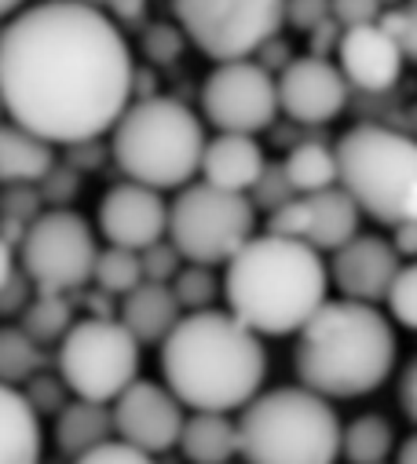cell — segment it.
<instances>
[{
    "label": "cell",
    "mask_w": 417,
    "mask_h": 464,
    "mask_svg": "<svg viewBox=\"0 0 417 464\" xmlns=\"http://www.w3.org/2000/svg\"><path fill=\"white\" fill-rule=\"evenodd\" d=\"M264 169L267 158L257 136H238V132H217L201 158V179L235 194H249L264 176Z\"/></svg>",
    "instance_id": "19"
},
{
    "label": "cell",
    "mask_w": 417,
    "mask_h": 464,
    "mask_svg": "<svg viewBox=\"0 0 417 464\" xmlns=\"http://www.w3.org/2000/svg\"><path fill=\"white\" fill-rule=\"evenodd\" d=\"M81 5H92V8H102V5H107V8H111V0H81Z\"/></svg>",
    "instance_id": "50"
},
{
    "label": "cell",
    "mask_w": 417,
    "mask_h": 464,
    "mask_svg": "<svg viewBox=\"0 0 417 464\" xmlns=\"http://www.w3.org/2000/svg\"><path fill=\"white\" fill-rule=\"evenodd\" d=\"M44 216V194L37 183H15L5 187L0 194V219H19V223H34Z\"/></svg>",
    "instance_id": "34"
},
{
    "label": "cell",
    "mask_w": 417,
    "mask_h": 464,
    "mask_svg": "<svg viewBox=\"0 0 417 464\" xmlns=\"http://www.w3.org/2000/svg\"><path fill=\"white\" fill-rule=\"evenodd\" d=\"M392 246H395L399 256H413V260H417V223L395 227V230H392Z\"/></svg>",
    "instance_id": "46"
},
{
    "label": "cell",
    "mask_w": 417,
    "mask_h": 464,
    "mask_svg": "<svg viewBox=\"0 0 417 464\" xmlns=\"http://www.w3.org/2000/svg\"><path fill=\"white\" fill-rule=\"evenodd\" d=\"M395 453V428L381 413H363L352 424H344V446L341 457L348 464H388Z\"/></svg>",
    "instance_id": "26"
},
{
    "label": "cell",
    "mask_w": 417,
    "mask_h": 464,
    "mask_svg": "<svg viewBox=\"0 0 417 464\" xmlns=\"http://www.w3.org/2000/svg\"><path fill=\"white\" fill-rule=\"evenodd\" d=\"M381 26L399 41L402 55H406L410 63H417V5L384 12V15H381Z\"/></svg>",
    "instance_id": "38"
},
{
    "label": "cell",
    "mask_w": 417,
    "mask_h": 464,
    "mask_svg": "<svg viewBox=\"0 0 417 464\" xmlns=\"http://www.w3.org/2000/svg\"><path fill=\"white\" fill-rule=\"evenodd\" d=\"M70 464H158V460H154V453H147L125 439H111V442L88 450L84 457H77Z\"/></svg>",
    "instance_id": "36"
},
{
    "label": "cell",
    "mask_w": 417,
    "mask_h": 464,
    "mask_svg": "<svg viewBox=\"0 0 417 464\" xmlns=\"http://www.w3.org/2000/svg\"><path fill=\"white\" fill-rule=\"evenodd\" d=\"M55 165V143L15 121H0V183L5 187L41 183Z\"/></svg>",
    "instance_id": "24"
},
{
    "label": "cell",
    "mask_w": 417,
    "mask_h": 464,
    "mask_svg": "<svg viewBox=\"0 0 417 464\" xmlns=\"http://www.w3.org/2000/svg\"><path fill=\"white\" fill-rule=\"evenodd\" d=\"M363 208L344 187H330L319 194H296L278 212L267 216V230L282 238H300L319 253H337L359 235Z\"/></svg>",
    "instance_id": "13"
},
{
    "label": "cell",
    "mask_w": 417,
    "mask_h": 464,
    "mask_svg": "<svg viewBox=\"0 0 417 464\" xmlns=\"http://www.w3.org/2000/svg\"><path fill=\"white\" fill-rule=\"evenodd\" d=\"M296 198V190H293V183H289V176H286V165H271L267 161V169H264V176L257 179V187L249 190V201L260 208V212H278L286 201H293Z\"/></svg>",
    "instance_id": "31"
},
{
    "label": "cell",
    "mask_w": 417,
    "mask_h": 464,
    "mask_svg": "<svg viewBox=\"0 0 417 464\" xmlns=\"http://www.w3.org/2000/svg\"><path fill=\"white\" fill-rule=\"evenodd\" d=\"M326 293L330 267L323 264V253L271 230L249 238L224 275L228 311H235L260 336L300 333L330 300Z\"/></svg>",
    "instance_id": "3"
},
{
    "label": "cell",
    "mask_w": 417,
    "mask_h": 464,
    "mask_svg": "<svg viewBox=\"0 0 417 464\" xmlns=\"http://www.w3.org/2000/svg\"><path fill=\"white\" fill-rule=\"evenodd\" d=\"M384 304H388L392 318L402 329H413L417 333V260L399 271V278H395V285H392V293H388Z\"/></svg>",
    "instance_id": "33"
},
{
    "label": "cell",
    "mask_w": 417,
    "mask_h": 464,
    "mask_svg": "<svg viewBox=\"0 0 417 464\" xmlns=\"http://www.w3.org/2000/svg\"><path fill=\"white\" fill-rule=\"evenodd\" d=\"M99 230L111 246L143 253L147 246L169 238V201L161 198V190L125 179L102 194Z\"/></svg>",
    "instance_id": "16"
},
{
    "label": "cell",
    "mask_w": 417,
    "mask_h": 464,
    "mask_svg": "<svg viewBox=\"0 0 417 464\" xmlns=\"http://www.w3.org/2000/svg\"><path fill=\"white\" fill-rule=\"evenodd\" d=\"M172 293H176L183 314L213 311L220 293H224V282L217 278V271L208 264H183V271L172 278Z\"/></svg>",
    "instance_id": "30"
},
{
    "label": "cell",
    "mask_w": 417,
    "mask_h": 464,
    "mask_svg": "<svg viewBox=\"0 0 417 464\" xmlns=\"http://www.w3.org/2000/svg\"><path fill=\"white\" fill-rule=\"evenodd\" d=\"M278 77L257 59L217 63L201 84V113L217 132L257 136L278 118Z\"/></svg>",
    "instance_id": "12"
},
{
    "label": "cell",
    "mask_w": 417,
    "mask_h": 464,
    "mask_svg": "<svg viewBox=\"0 0 417 464\" xmlns=\"http://www.w3.org/2000/svg\"><path fill=\"white\" fill-rule=\"evenodd\" d=\"M23 395L30 399V406H34L41 417H52V413L59 417V413L66 410V402H70L66 395H73V392L66 388L63 377H52V373L41 370L37 377H30V381L23 384Z\"/></svg>",
    "instance_id": "32"
},
{
    "label": "cell",
    "mask_w": 417,
    "mask_h": 464,
    "mask_svg": "<svg viewBox=\"0 0 417 464\" xmlns=\"http://www.w3.org/2000/svg\"><path fill=\"white\" fill-rule=\"evenodd\" d=\"M143 12H147V0H111V15H114V23L136 26V23H143Z\"/></svg>",
    "instance_id": "45"
},
{
    "label": "cell",
    "mask_w": 417,
    "mask_h": 464,
    "mask_svg": "<svg viewBox=\"0 0 417 464\" xmlns=\"http://www.w3.org/2000/svg\"><path fill=\"white\" fill-rule=\"evenodd\" d=\"M381 0H334V19L352 30V26H370L381 23Z\"/></svg>",
    "instance_id": "42"
},
{
    "label": "cell",
    "mask_w": 417,
    "mask_h": 464,
    "mask_svg": "<svg viewBox=\"0 0 417 464\" xmlns=\"http://www.w3.org/2000/svg\"><path fill=\"white\" fill-rule=\"evenodd\" d=\"M246 464H337L344 424L334 399L304 384L260 392L238 417Z\"/></svg>",
    "instance_id": "6"
},
{
    "label": "cell",
    "mask_w": 417,
    "mask_h": 464,
    "mask_svg": "<svg viewBox=\"0 0 417 464\" xmlns=\"http://www.w3.org/2000/svg\"><path fill=\"white\" fill-rule=\"evenodd\" d=\"M34 296H37V285H34V278L19 267V271L12 275V282L0 289V318H15V314H23V311L34 304Z\"/></svg>",
    "instance_id": "41"
},
{
    "label": "cell",
    "mask_w": 417,
    "mask_h": 464,
    "mask_svg": "<svg viewBox=\"0 0 417 464\" xmlns=\"http://www.w3.org/2000/svg\"><path fill=\"white\" fill-rule=\"evenodd\" d=\"M92 282H95V289L111 293V296H129L132 289H140L147 282L143 278V256L136 249H125V246L99 249Z\"/></svg>",
    "instance_id": "29"
},
{
    "label": "cell",
    "mask_w": 417,
    "mask_h": 464,
    "mask_svg": "<svg viewBox=\"0 0 417 464\" xmlns=\"http://www.w3.org/2000/svg\"><path fill=\"white\" fill-rule=\"evenodd\" d=\"M395 329L377 304L326 300L296 333V381L326 399H359L377 392L395 370Z\"/></svg>",
    "instance_id": "4"
},
{
    "label": "cell",
    "mask_w": 417,
    "mask_h": 464,
    "mask_svg": "<svg viewBox=\"0 0 417 464\" xmlns=\"http://www.w3.org/2000/svg\"><path fill=\"white\" fill-rule=\"evenodd\" d=\"M118 435L114 428V406L92 402V399H70L66 410L55 417V450L70 460L84 457L88 450L111 442Z\"/></svg>",
    "instance_id": "23"
},
{
    "label": "cell",
    "mask_w": 417,
    "mask_h": 464,
    "mask_svg": "<svg viewBox=\"0 0 417 464\" xmlns=\"http://www.w3.org/2000/svg\"><path fill=\"white\" fill-rule=\"evenodd\" d=\"M0 113H8V110H5V99H0Z\"/></svg>",
    "instance_id": "51"
},
{
    "label": "cell",
    "mask_w": 417,
    "mask_h": 464,
    "mask_svg": "<svg viewBox=\"0 0 417 464\" xmlns=\"http://www.w3.org/2000/svg\"><path fill=\"white\" fill-rule=\"evenodd\" d=\"M179 453L187 464H231L242 457L238 420L217 410H190L179 435Z\"/></svg>",
    "instance_id": "21"
},
{
    "label": "cell",
    "mask_w": 417,
    "mask_h": 464,
    "mask_svg": "<svg viewBox=\"0 0 417 464\" xmlns=\"http://www.w3.org/2000/svg\"><path fill=\"white\" fill-rule=\"evenodd\" d=\"M348 77L337 63L323 55H300L278 73V102L282 113L296 125H326L341 118L348 106Z\"/></svg>",
    "instance_id": "15"
},
{
    "label": "cell",
    "mask_w": 417,
    "mask_h": 464,
    "mask_svg": "<svg viewBox=\"0 0 417 464\" xmlns=\"http://www.w3.org/2000/svg\"><path fill=\"white\" fill-rule=\"evenodd\" d=\"M66 150H70V154H66V165H73L77 172H84V169H99L102 158H114L111 150H102L99 140H84V143H73V147H66Z\"/></svg>",
    "instance_id": "43"
},
{
    "label": "cell",
    "mask_w": 417,
    "mask_h": 464,
    "mask_svg": "<svg viewBox=\"0 0 417 464\" xmlns=\"http://www.w3.org/2000/svg\"><path fill=\"white\" fill-rule=\"evenodd\" d=\"M183 44H187V34L176 30V26H169V23H158V26H150L143 34V55L150 63H176L179 52H183Z\"/></svg>",
    "instance_id": "37"
},
{
    "label": "cell",
    "mask_w": 417,
    "mask_h": 464,
    "mask_svg": "<svg viewBox=\"0 0 417 464\" xmlns=\"http://www.w3.org/2000/svg\"><path fill=\"white\" fill-rule=\"evenodd\" d=\"M19 325L41 343V347H52V343H63L66 333L77 325L73 322V304H70V293H37L34 304L19 314Z\"/></svg>",
    "instance_id": "28"
},
{
    "label": "cell",
    "mask_w": 417,
    "mask_h": 464,
    "mask_svg": "<svg viewBox=\"0 0 417 464\" xmlns=\"http://www.w3.org/2000/svg\"><path fill=\"white\" fill-rule=\"evenodd\" d=\"M187 413L183 402L176 399V392L169 384H154V381H136L129 384L118 402H114V428L118 439L147 450V453H165L172 446H179Z\"/></svg>",
    "instance_id": "14"
},
{
    "label": "cell",
    "mask_w": 417,
    "mask_h": 464,
    "mask_svg": "<svg viewBox=\"0 0 417 464\" xmlns=\"http://www.w3.org/2000/svg\"><path fill=\"white\" fill-rule=\"evenodd\" d=\"M286 176L293 183L296 194H319L330 187H341V161H337V147L326 143H296L286 154Z\"/></svg>",
    "instance_id": "25"
},
{
    "label": "cell",
    "mask_w": 417,
    "mask_h": 464,
    "mask_svg": "<svg viewBox=\"0 0 417 464\" xmlns=\"http://www.w3.org/2000/svg\"><path fill=\"white\" fill-rule=\"evenodd\" d=\"M26 5V0H0V19H8V15H15L19 8Z\"/></svg>",
    "instance_id": "49"
},
{
    "label": "cell",
    "mask_w": 417,
    "mask_h": 464,
    "mask_svg": "<svg viewBox=\"0 0 417 464\" xmlns=\"http://www.w3.org/2000/svg\"><path fill=\"white\" fill-rule=\"evenodd\" d=\"M402 63H406V55H402L399 41L381 23L344 30L341 48H337V66L344 70L348 84L359 92H373V95L399 84Z\"/></svg>",
    "instance_id": "18"
},
{
    "label": "cell",
    "mask_w": 417,
    "mask_h": 464,
    "mask_svg": "<svg viewBox=\"0 0 417 464\" xmlns=\"http://www.w3.org/2000/svg\"><path fill=\"white\" fill-rule=\"evenodd\" d=\"M132 95V52L102 8L48 0L19 12L0 34V99L8 121L55 147L114 132Z\"/></svg>",
    "instance_id": "1"
},
{
    "label": "cell",
    "mask_w": 417,
    "mask_h": 464,
    "mask_svg": "<svg viewBox=\"0 0 417 464\" xmlns=\"http://www.w3.org/2000/svg\"><path fill=\"white\" fill-rule=\"evenodd\" d=\"M143 278L147 282H161V285H172V278L183 271V253L169 242V238H161V242H154V246H147L143 253Z\"/></svg>",
    "instance_id": "35"
},
{
    "label": "cell",
    "mask_w": 417,
    "mask_h": 464,
    "mask_svg": "<svg viewBox=\"0 0 417 464\" xmlns=\"http://www.w3.org/2000/svg\"><path fill=\"white\" fill-rule=\"evenodd\" d=\"M15 271H19V264H15V246L0 238V289H5V285L12 282V275H15Z\"/></svg>",
    "instance_id": "47"
},
{
    "label": "cell",
    "mask_w": 417,
    "mask_h": 464,
    "mask_svg": "<svg viewBox=\"0 0 417 464\" xmlns=\"http://www.w3.org/2000/svg\"><path fill=\"white\" fill-rule=\"evenodd\" d=\"M402 271V256L395 253V246L388 238L377 235H355L348 246H341L334 253L330 264V282L341 289V296L348 300H363V304H377L388 300L395 278Z\"/></svg>",
    "instance_id": "17"
},
{
    "label": "cell",
    "mask_w": 417,
    "mask_h": 464,
    "mask_svg": "<svg viewBox=\"0 0 417 464\" xmlns=\"http://www.w3.org/2000/svg\"><path fill=\"white\" fill-rule=\"evenodd\" d=\"M205 147L208 140L198 113L169 95L132 99L111 136L121 176L154 190H183L201 172Z\"/></svg>",
    "instance_id": "5"
},
{
    "label": "cell",
    "mask_w": 417,
    "mask_h": 464,
    "mask_svg": "<svg viewBox=\"0 0 417 464\" xmlns=\"http://www.w3.org/2000/svg\"><path fill=\"white\" fill-rule=\"evenodd\" d=\"M249 238H257V205L249 194L220 190L201 179L187 183L169 205V242L187 264H231Z\"/></svg>",
    "instance_id": "8"
},
{
    "label": "cell",
    "mask_w": 417,
    "mask_h": 464,
    "mask_svg": "<svg viewBox=\"0 0 417 464\" xmlns=\"http://www.w3.org/2000/svg\"><path fill=\"white\" fill-rule=\"evenodd\" d=\"M19 260L37 293H77L95 275L99 246L92 227L73 208H48L30 223L19 246Z\"/></svg>",
    "instance_id": "11"
},
{
    "label": "cell",
    "mask_w": 417,
    "mask_h": 464,
    "mask_svg": "<svg viewBox=\"0 0 417 464\" xmlns=\"http://www.w3.org/2000/svg\"><path fill=\"white\" fill-rule=\"evenodd\" d=\"M179 30L213 63L253 59L286 26V0H172Z\"/></svg>",
    "instance_id": "10"
},
{
    "label": "cell",
    "mask_w": 417,
    "mask_h": 464,
    "mask_svg": "<svg viewBox=\"0 0 417 464\" xmlns=\"http://www.w3.org/2000/svg\"><path fill=\"white\" fill-rule=\"evenodd\" d=\"M399 402H402L406 417L417 424V362H413V366H406V373H402V384H399Z\"/></svg>",
    "instance_id": "44"
},
{
    "label": "cell",
    "mask_w": 417,
    "mask_h": 464,
    "mask_svg": "<svg viewBox=\"0 0 417 464\" xmlns=\"http://www.w3.org/2000/svg\"><path fill=\"white\" fill-rule=\"evenodd\" d=\"M161 377L187 410H246L267 377V347L235 311H194L161 343Z\"/></svg>",
    "instance_id": "2"
},
{
    "label": "cell",
    "mask_w": 417,
    "mask_h": 464,
    "mask_svg": "<svg viewBox=\"0 0 417 464\" xmlns=\"http://www.w3.org/2000/svg\"><path fill=\"white\" fill-rule=\"evenodd\" d=\"M183 307L172 293V285L143 282L129 296H121V322L140 343H165V336L179 325Z\"/></svg>",
    "instance_id": "22"
},
{
    "label": "cell",
    "mask_w": 417,
    "mask_h": 464,
    "mask_svg": "<svg viewBox=\"0 0 417 464\" xmlns=\"http://www.w3.org/2000/svg\"><path fill=\"white\" fill-rule=\"evenodd\" d=\"M395 464H417V431L402 439V446L395 450Z\"/></svg>",
    "instance_id": "48"
},
{
    "label": "cell",
    "mask_w": 417,
    "mask_h": 464,
    "mask_svg": "<svg viewBox=\"0 0 417 464\" xmlns=\"http://www.w3.org/2000/svg\"><path fill=\"white\" fill-rule=\"evenodd\" d=\"M140 340L121 318H81L59 343V377L73 399L118 402V395L140 381Z\"/></svg>",
    "instance_id": "9"
},
{
    "label": "cell",
    "mask_w": 417,
    "mask_h": 464,
    "mask_svg": "<svg viewBox=\"0 0 417 464\" xmlns=\"http://www.w3.org/2000/svg\"><path fill=\"white\" fill-rule=\"evenodd\" d=\"M44 370V347L23 325H0V384L23 388Z\"/></svg>",
    "instance_id": "27"
},
{
    "label": "cell",
    "mask_w": 417,
    "mask_h": 464,
    "mask_svg": "<svg viewBox=\"0 0 417 464\" xmlns=\"http://www.w3.org/2000/svg\"><path fill=\"white\" fill-rule=\"evenodd\" d=\"M334 19V0H286V23L300 34L319 30Z\"/></svg>",
    "instance_id": "39"
},
{
    "label": "cell",
    "mask_w": 417,
    "mask_h": 464,
    "mask_svg": "<svg viewBox=\"0 0 417 464\" xmlns=\"http://www.w3.org/2000/svg\"><path fill=\"white\" fill-rule=\"evenodd\" d=\"M37 187H41V194H44V201H48L52 208H66L70 198L81 190V172H77L73 165H55Z\"/></svg>",
    "instance_id": "40"
},
{
    "label": "cell",
    "mask_w": 417,
    "mask_h": 464,
    "mask_svg": "<svg viewBox=\"0 0 417 464\" xmlns=\"http://www.w3.org/2000/svg\"><path fill=\"white\" fill-rule=\"evenodd\" d=\"M23 388L0 384V464H41L44 428Z\"/></svg>",
    "instance_id": "20"
},
{
    "label": "cell",
    "mask_w": 417,
    "mask_h": 464,
    "mask_svg": "<svg viewBox=\"0 0 417 464\" xmlns=\"http://www.w3.org/2000/svg\"><path fill=\"white\" fill-rule=\"evenodd\" d=\"M341 187L384 227L417 223V140L384 125H355L337 140Z\"/></svg>",
    "instance_id": "7"
}]
</instances>
